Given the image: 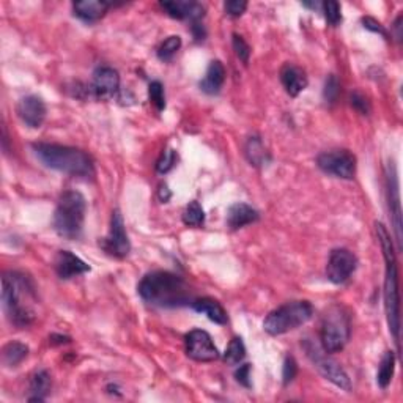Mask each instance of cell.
<instances>
[{
    "label": "cell",
    "mask_w": 403,
    "mask_h": 403,
    "mask_svg": "<svg viewBox=\"0 0 403 403\" xmlns=\"http://www.w3.org/2000/svg\"><path fill=\"white\" fill-rule=\"evenodd\" d=\"M395 370V354L392 352H386L385 356L381 358L378 373H376V383L381 389H386L391 385L392 376Z\"/></svg>",
    "instance_id": "cell-26"
},
{
    "label": "cell",
    "mask_w": 403,
    "mask_h": 403,
    "mask_svg": "<svg viewBox=\"0 0 403 403\" xmlns=\"http://www.w3.org/2000/svg\"><path fill=\"white\" fill-rule=\"evenodd\" d=\"M246 156L252 166H263L267 164L269 156L265 145L260 141V137H249L246 142Z\"/></svg>",
    "instance_id": "cell-25"
},
{
    "label": "cell",
    "mask_w": 403,
    "mask_h": 403,
    "mask_svg": "<svg viewBox=\"0 0 403 403\" xmlns=\"http://www.w3.org/2000/svg\"><path fill=\"white\" fill-rule=\"evenodd\" d=\"M85 210H87L85 197L77 191H67L58 200L54 213L56 232L67 240H76L81 236Z\"/></svg>",
    "instance_id": "cell-5"
},
{
    "label": "cell",
    "mask_w": 403,
    "mask_h": 403,
    "mask_svg": "<svg viewBox=\"0 0 403 403\" xmlns=\"http://www.w3.org/2000/svg\"><path fill=\"white\" fill-rule=\"evenodd\" d=\"M259 211L254 210L252 207H249L248 203H234L232 207L229 208L227 213V224L232 230H238L244 226H249V224H254L259 221Z\"/></svg>",
    "instance_id": "cell-20"
},
{
    "label": "cell",
    "mask_w": 403,
    "mask_h": 403,
    "mask_svg": "<svg viewBox=\"0 0 403 403\" xmlns=\"http://www.w3.org/2000/svg\"><path fill=\"white\" fill-rule=\"evenodd\" d=\"M321 10L325 13L326 21L331 25H339L342 23V13H340V5L334 2V0H328V2L321 4Z\"/></svg>",
    "instance_id": "cell-31"
},
{
    "label": "cell",
    "mask_w": 403,
    "mask_h": 403,
    "mask_svg": "<svg viewBox=\"0 0 403 403\" xmlns=\"http://www.w3.org/2000/svg\"><path fill=\"white\" fill-rule=\"evenodd\" d=\"M160 199L162 202H167L170 199V193L167 191V186H161V189H160Z\"/></svg>",
    "instance_id": "cell-42"
},
{
    "label": "cell",
    "mask_w": 403,
    "mask_h": 403,
    "mask_svg": "<svg viewBox=\"0 0 403 403\" xmlns=\"http://www.w3.org/2000/svg\"><path fill=\"white\" fill-rule=\"evenodd\" d=\"M236 381L244 388H250V364H243L235 372Z\"/></svg>",
    "instance_id": "cell-39"
},
{
    "label": "cell",
    "mask_w": 403,
    "mask_h": 403,
    "mask_svg": "<svg viewBox=\"0 0 403 403\" xmlns=\"http://www.w3.org/2000/svg\"><path fill=\"white\" fill-rule=\"evenodd\" d=\"M16 112L29 128H39L46 118V104L39 96L29 95L19 100Z\"/></svg>",
    "instance_id": "cell-14"
},
{
    "label": "cell",
    "mask_w": 403,
    "mask_h": 403,
    "mask_svg": "<svg viewBox=\"0 0 403 403\" xmlns=\"http://www.w3.org/2000/svg\"><path fill=\"white\" fill-rule=\"evenodd\" d=\"M34 153L46 167L72 177H94L95 164L84 150L58 143H34Z\"/></svg>",
    "instance_id": "cell-4"
},
{
    "label": "cell",
    "mask_w": 403,
    "mask_h": 403,
    "mask_svg": "<svg viewBox=\"0 0 403 403\" xmlns=\"http://www.w3.org/2000/svg\"><path fill=\"white\" fill-rule=\"evenodd\" d=\"M350 103H352L353 109H356L362 115H367L370 112V104L367 101V98L359 94V91H353L352 96H350Z\"/></svg>",
    "instance_id": "cell-36"
},
{
    "label": "cell",
    "mask_w": 403,
    "mask_h": 403,
    "mask_svg": "<svg viewBox=\"0 0 403 403\" xmlns=\"http://www.w3.org/2000/svg\"><path fill=\"white\" fill-rule=\"evenodd\" d=\"M193 35L197 41H200V39H203L205 35H207V32H205L203 25H200L199 23H193Z\"/></svg>",
    "instance_id": "cell-40"
},
{
    "label": "cell",
    "mask_w": 403,
    "mask_h": 403,
    "mask_svg": "<svg viewBox=\"0 0 403 403\" xmlns=\"http://www.w3.org/2000/svg\"><path fill=\"white\" fill-rule=\"evenodd\" d=\"M183 222L189 227H202L205 222V213L200 203L197 200L189 202V205L183 213Z\"/></svg>",
    "instance_id": "cell-28"
},
{
    "label": "cell",
    "mask_w": 403,
    "mask_h": 403,
    "mask_svg": "<svg viewBox=\"0 0 403 403\" xmlns=\"http://www.w3.org/2000/svg\"><path fill=\"white\" fill-rule=\"evenodd\" d=\"M358 260L353 252L348 249H334L329 255V262L326 267V276L333 283L347 282L354 273Z\"/></svg>",
    "instance_id": "cell-12"
},
{
    "label": "cell",
    "mask_w": 403,
    "mask_h": 403,
    "mask_svg": "<svg viewBox=\"0 0 403 403\" xmlns=\"http://www.w3.org/2000/svg\"><path fill=\"white\" fill-rule=\"evenodd\" d=\"M181 48V38L178 35H172L164 39L160 48H158V57L164 62H170L174 56Z\"/></svg>",
    "instance_id": "cell-29"
},
{
    "label": "cell",
    "mask_w": 403,
    "mask_h": 403,
    "mask_svg": "<svg viewBox=\"0 0 403 403\" xmlns=\"http://www.w3.org/2000/svg\"><path fill=\"white\" fill-rule=\"evenodd\" d=\"M392 29L395 30V39H397V41H402V15L395 19Z\"/></svg>",
    "instance_id": "cell-41"
},
{
    "label": "cell",
    "mask_w": 403,
    "mask_h": 403,
    "mask_svg": "<svg viewBox=\"0 0 403 403\" xmlns=\"http://www.w3.org/2000/svg\"><path fill=\"white\" fill-rule=\"evenodd\" d=\"M296 373H298V366H296V361L293 356H287L286 362H283V372H282V378H283V385H288L295 380Z\"/></svg>",
    "instance_id": "cell-35"
},
{
    "label": "cell",
    "mask_w": 403,
    "mask_h": 403,
    "mask_svg": "<svg viewBox=\"0 0 403 403\" xmlns=\"http://www.w3.org/2000/svg\"><path fill=\"white\" fill-rule=\"evenodd\" d=\"M35 288L27 276L8 271L2 277V302L8 320L16 328H27L35 320Z\"/></svg>",
    "instance_id": "cell-2"
},
{
    "label": "cell",
    "mask_w": 403,
    "mask_h": 403,
    "mask_svg": "<svg viewBox=\"0 0 403 403\" xmlns=\"http://www.w3.org/2000/svg\"><path fill=\"white\" fill-rule=\"evenodd\" d=\"M137 292L145 302L156 307H181L193 304L186 281L169 271H153L143 276Z\"/></svg>",
    "instance_id": "cell-1"
},
{
    "label": "cell",
    "mask_w": 403,
    "mask_h": 403,
    "mask_svg": "<svg viewBox=\"0 0 403 403\" xmlns=\"http://www.w3.org/2000/svg\"><path fill=\"white\" fill-rule=\"evenodd\" d=\"M162 10L174 19H189L191 23H199L205 16V6L188 0H174V2H161Z\"/></svg>",
    "instance_id": "cell-17"
},
{
    "label": "cell",
    "mask_w": 403,
    "mask_h": 403,
    "mask_svg": "<svg viewBox=\"0 0 403 403\" xmlns=\"http://www.w3.org/2000/svg\"><path fill=\"white\" fill-rule=\"evenodd\" d=\"M316 166L328 175L352 180L356 174V158L348 150L325 151L316 158Z\"/></svg>",
    "instance_id": "cell-9"
},
{
    "label": "cell",
    "mask_w": 403,
    "mask_h": 403,
    "mask_svg": "<svg viewBox=\"0 0 403 403\" xmlns=\"http://www.w3.org/2000/svg\"><path fill=\"white\" fill-rule=\"evenodd\" d=\"M244 358H246V347H244V342L241 337H234L229 343L226 353H224V361H226L229 366H238L241 364Z\"/></svg>",
    "instance_id": "cell-27"
},
{
    "label": "cell",
    "mask_w": 403,
    "mask_h": 403,
    "mask_svg": "<svg viewBox=\"0 0 403 403\" xmlns=\"http://www.w3.org/2000/svg\"><path fill=\"white\" fill-rule=\"evenodd\" d=\"M304 350H306L309 359L312 361V364L319 370L323 378L331 381L333 385L343 389V391H352V381H350L347 372L339 366V362L329 358L325 350L321 352L312 340L304 342Z\"/></svg>",
    "instance_id": "cell-8"
},
{
    "label": "cell",
    "mask_w": 403,
    "mask_h": 403,
    "mask_svg": "<svg viewBox=\"0 0 403 403\" xmlns=\"http://www.w3.org/2000/svg\"><path fill=\"white\" fill-rule=\"evenodd\" d=\"M175 162H177V153H175V150H166L162 153V156L160 158V161L156 162V172L158 174H167V172L175 166Z\"/></svg>",
    "instance_id": "cell-34"
},
{
    "label": "cell",
    "mask_w": 403,
    "mask_h": 403,
    "mask_svg": "<svg viewBox=\"0 0 403 403\" xmlns=\"http://www.w3.org/2000/svg\"><path fill=\"white\" fill-rule=\"evenodd\" d=\"M103 248L108 250L110 255H115L118 259H123V257H127L129 254L131 250L129 238L127 234V229H124L123 216L118 210L112 213L110 232L109 236L104 240Z\"/></svg>",
    "instance_id": "cell-13"
},
{
    "label": "cell",
    "mask_w": 403,
    "mask_h": 403,
    "mask_svg": "<svg viewBox=\"0 0 403 403\" xmlns=\"http://www.w3.org/2000/svg\"><path fill=\"white\" fill-rule=\"evenodd\" d=\"M110 8L109 2L104 0H82V2L72 4V11L84 23H96Z\"/></svg>",
    "instance_id": "cell-19"
},
{
    "label": "cell",
    "mask_w": 403,
    "mask_h": 403,
    "mask_svg": "<svg viewBox=\"0 0 403 403\" xmlns=\"http://www.w3.org/2000/svg\"><path fill=\"white\" fill-rule=\"evenodd\" d=\"M350 331H352V321H350L348 312L340 304H334V306L326 310L325 316H323L320 329L321 348L326 353L340 352L347 345Z\"/></svg>",
    "instance_id": "cell-7"
},
{
    "label": "cell",
    "mask_w": 403,
    "mask_h": 403,
    "mask_svg": "<svg viewBox=\"0 0 403 403\" xmlns=\"http://www.w3.org/2000/svg\"><path fill=\"white\" fill-rule=\"evenodd\" d=\"M226 82V68L219 60H213L208 65L207 75L200 81V90L207 95H217Z\"/></svg>",
    "instance_id": "cell-21"
},
{
    "label": "cell",
    "mask_w": 403,
    "mask_h": 403,
    "mask_svg": "<svg viewBox=\"0 0 403 403\" xmlns=\"http://www.w3.org/2000/svg\"><path fill=\"white\" fill-rule=\"evenodd\" d=\"M362 25H364V27H366L367 30L373 32V34H378V35L385 37V38H388V37H389V35H388V32H386V29L383 27V25H381L378 21H376V19H373V18H370V16L362 18Z\"/></svg>",
    "instance_id": "cell-38"
},
{
    "label": "cell",
    "mask_w": 403,
    "mask_h": 403,
    "mask_svg": "<svg viewBox=\"0 0 403 403\" xmlns=\"http://www.w3.org/2000/svg\"><path fill=\"white\" fill-rule=\"evenodd\" d=\"M186 343V354L191 359L199 362H211L219 358V352L215 345L213 339L207 331L202 329H193L184 337Z\"/></svg>",
    "instance_id": "cell-10"
},
{
    "label": "cell",
    "mask_w": 403,
    "mask_h": 403,
    "mask_svg": "<svg viewBox=\"0 0 403 403\" xmlns=\"http://www.w3.org/2000/svg\"><path fill=\"white\" fill-rule=\"evenodd\" d=\"M340 95V84L337 81V77L334 75L328 76L325 82V89H323V96L328 103H335L337 98Z\"/></svg>",
    "instance_id": "cell-33"
},
{
    "label": "cell",
    "mask_w": 403,
    "mask_h": 403,
    "mask_svg": "<svg viewBox=\"0 0 403 403\" xmlns=\"http://www.w3.org/2000/svg\"><path fill=\"white\" fill-rule=\"evenodd\" d=\"M281 81L290 96H298L307 87V76L300 67L287 63L281 70Z\"/></svg>",
    "instance_id": "cell-18"
},
{
    "label": "cell",
    "mask_w": 403,
    "mask_h": 403,
    "mask_svg": "<svg viewBox=\"0 0 403 403\" xmlns=\"http://www.w3.org/2000/svg\"><path fill=\"white\" fill-rule=\"evenodd\" d=\"M29 347L21 342L6 343L2 350V362L6 367H16L27 358Z\"/></svg>",
    "instance_id": "cell-24"
},
{
    "label": "cell",
    "mask_w": 403,
    "mask_h": 403,
    "mask_svg": "<svg viewBox=\"0 0 403 403\" xmlns=\"http://www.w3.org/2000/svg\"><path fill=\"white\" fill-rule=\"evenodd\" d=\"M90 95L98 101H110L120 90V76L110 67H100L94 72L90 84Z\"/></svg>",
    "instance_id": "cell-11"
},
{
    "label": "cell",
    "mask_w": 403,
    "mask_h": 403,
    "mask_svg": "<svg viewBox=\"0 0 403 403\" xmlns=\"http://www.w3.org/2000/svg\"><path fill=\"white\" fill-rule=\"evenodd\" d=\"M148 98L160 112L166 109V96H164V87L160 81H153L148 85Z\"/></svg>",
    "instance_id": "cell-30"
},
{
    "label": "cell",
    "mask_w": 403,
    "mask_h": 403,
    "mask_svg": "<svg viewBox=\"0 0 403 403\" xmlns=\"http://www.w3.org/2000/svg\"><path fill=\"white\" fill-rule=\"evenodd\" d=\"M51 391V375L48 370H38L30 378L29 402H44Z\"/></svg>",
    "instance_id": "cell-23"
},
{
    "label": "cell",
    "mask_w": 403,
    "mask_h": 403,
    "mask_svg": "<svg viewBox=\"0 0 403 403\" xmlns=\"http://www.w3.org/2000/svg\"><path fill=\"white\" fill-rule=\"evenodd\" d=\"M376 235L381 244L383 255L386 262V277H385V310L388 316L389 331L394 335L395 342L400 340V292H399V273L397 260L392 246L391 235L381 222L375 224Z\"/></svg>",
    "instance_id": "cell-3"
},
{
    "label": "cell",
    "mask_w": 403,
    "mask_h": 403,
    "mask_svg": "<svg viewBox=\"0 0 403 403\" xmlns=\"http://www.w3.org/2000/svg\"><path fill=\"white\" fill-rule=\"evenodd\" d=\"M312 315L314 307L309 301H292L269 312L263 321V329L269 335H282L306 325Z\"/></svg>",
    "instance_id": "cell-6"
},
{
    "label": "cell",
    "mask_w": 403,
    "mask_h": 403,
    "mask_svg": "<svg viewBox=\"0 0 403 403\" xmlns=\"http://www.w3.org/2000/svg\"><path fill=\"white\" fill-rule=\"evenodd\" d=\"M56 271L60 279H72V277L85 274L90 271V267L84 260L79 259L70 250H60L56 257Z\"/></svg>",
    "instance_id": "cell-16"
},
{
    "label": "cell",
    "mask_w": 403,
    "mask_h": 403,
    "mask_svg": "<svg viewBox=\"0 0 403 403\" xmlns=\"http://www.w3.org/2000/svg\"><path fill=\"white\" fill-rule=\"evenodd\" d=\"M388 200H389V211H391L395 238H397L399 244H402V208H400V193H399V180H397V170H395L394 164L388 167Z\"/></svg>",
    "instance_id": "cell-15"
},
{
    "label": "cell",
    "mask_w": 403,
    "mask_h": 403,
    "mask_svg": "<svg viewBox=\"0 0 403 403\" xmlns=\"http://www.w3.org/2000/svg\"><path fill=\"white\" fill-rule=\"evenodd\" d=\"M224 8L226 13L232 18H240L244 11L248 8V2L244 0H229V2L224 4Z\"/></svg>",
    "instance_id": "cell-37"
},
{
    "label": "cell",
    "mask_w": 403,
    "mask_h": 403,
    "mask_svg": "<svg viewBox=\"0 0 403 403\" xmlns=\"http://www.w3.org/2000/svg\"><path fill=\"white\" fill-rule=\"evenodd\" d=\"M232 44H234V51H235L236 57L240 58L244 65H248L249 57H250V48H249V44L246 43V39H244L241 35L234 34Z\"/></svg>",
    "instance_id": "cell-32"
},
{
    "label": "cell",
    "mask_w": 403,
    "mask_h": 403,
    "mask_svg": "<svg viewBox=\"0 0 403 403\" xmlns=\"http://www.w3.org/2000/svg\"><path fill=\"white\" fill-rule=\"evenodd\" d=\"M193 309L196 312L207 315L211 321L217 323V325H227L229 321V316L226 309H224L219 302L213 298H200V300H196L193 301Z\"/></svg>",
    "instance_id": "cell-22"
}]
</instances>
